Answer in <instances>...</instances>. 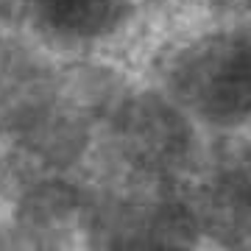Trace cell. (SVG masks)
I'll return each mask as SVG.
<instances>
[{
	"label": "cell",
	"instance_id": "obj_3",
	"mask_svg": "<svg viewBox=\"0 0 251 251\" xmlns=\"http://www.w3.org/2000/svg\"><path fill=\"white\" fill-rule=\"evenodd\" d=\"M62 59L34 34L0 31V137L34 131L59 103Z\"/></svg>",
	"mask_w": 251,
	"mask_h": 251
},
{
	"label": "cell",
	"instance_id": "obj_2",
	"mask_svg": "<svg viewBox=\"0 0 251 251\" xmlns=\"http://www.w3.org/2000/svg\"><path fill=\"white\" fill-rule=\"evenodd\" d=\"M115 156L145 187H171L204 165L201 126L168 92L134 84L100 126Z\"/></svg>",
	"mask_w": 251,
	"mask_h": 251
},
{
	"label": "cell",
	"instance_id": "obj_1",
	"mask_svg": "<svg viewBox=\"0 0 251 251\" xmlns=\"http://www.w3.org/2000/svg\"><path fill=\"white\" fill-rule=\"evenodd\" d=\"M201 128L237 134L251 126V23L201 20L151 59V78Z\"/></svg>",
	"mask_w": 251,
	"mask_h": 251
},
{
	"label": "cell",
	"instance_id": "obj_6",
	"mask_svg": "<svg viewBox=\"0 0 251 251\" xmlns=\"http://www.w3.org/2000/svg\"><path fill=\"white\" fill-rule=\"evenodd\" d=\"M201 20H240L251 23V0H193Z\"/></svg>",
	"mask_w": 251,
	"mask_h": 251
},
{
	"label": "cell",
	"instance_id": "obj_5",
	"mask_svg": "<svg viewBox=\"0 0 251 251\" xmlns=\"http://www.w3.org/2000/svg\"><path fill=\"white\" fill-rule=\"evenodd\" d=\"M143 0H25L28 31L59 56H84L131 31Z\"/></svg>",
	"mask_w": 251,
	"mask_h": 251
},
{
	"label": "cell",
	"instance_id": "obj_4",
	"mask_svg": "<svg viewBox=\"0 0 251 251\" xmlns=\"http://www.w3.org/2000/svg\"><path fill=\"white\" fill-rule=\"evenodd\" d=\"M204 176L193 187L198 229L232 251L251 249V140L226 134L224 148L204 156Z\"/></svg>",
	"mask_w": 251,
	"mask_h": 251
},
{
	"label": "cell",
	"instance_id": "obj_7",
	"mask_svg": "<svg viewBox=\"0 0 251 251\" xmlns=\"http://www.w3.org/2000/svg\"><path fill=\"white\" fill-rule=\"evenodd\" d=\"M193 243L179 237H137V240L117 243L106 251H190Z\"/></svg>",
	"mask_w": 251,
	"mask_h": 251
},
{
	"label": "cell",
	"instance_id": "obj_8",
	"mask_svg": "<svg viewBox=\"0 0 251 251\" xmlns=\"http://www.w3.org/2000/svg\"><path fill=\"white\" fill-rule=\"evenodd\" d=\"M20 20H25V0H0V31H14Z\"/></svg>",
	"mask_w": 251,
	"mask_h": 251
}]
</instances>
